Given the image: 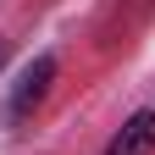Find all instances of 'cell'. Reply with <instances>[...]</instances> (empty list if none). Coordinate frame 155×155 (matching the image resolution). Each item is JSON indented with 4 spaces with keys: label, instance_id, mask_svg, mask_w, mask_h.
Returning <instances> with one entry per match:
<instances>
[{
    "label": "cell",
    "instance_id": "1",
    "mask_svg": "<svg viewBox=\"0 0 155 155\" xmlns=\"http://www.w3.org/2000/svg\"><path fill=\"white\" fill-rule=\"evenodd\" d=\"M50 83H55V55H39V61L11 83V100H6V122L11 127H22L28 116L45 105V94H50Z\"/></svg>",
    "mask_w": 155,
    "mask_h": 155
},
{
    "label": "cell",
    "instance_id": "2",
    "mask_svg": "<svg viewBox=\"0 0 155 155\" xmlns=\"http://www.w3.org/2000/svg\"><path fill=\"white\" fill-rule=\"evenodd\" d=\"M105 155H155V111H139L116 127V139L105 144Z\"/></svg>",
    "mask_w": 155,
    "mask_h": 155
},
{
    "label": "cell",
    "instance_id": "3",
    "mask_svg": "<svg viewBox=\"0 0 155 155\" xmlns=\"http://www.w3.org/2000/svg\"><path fill=\"white\" fill-rule=\"evenodd\" d=\"M0 61H6V45H0Z\"/></svg>",
    "mask_w": 155,
    "mask_h": 155
}]
</instances>
